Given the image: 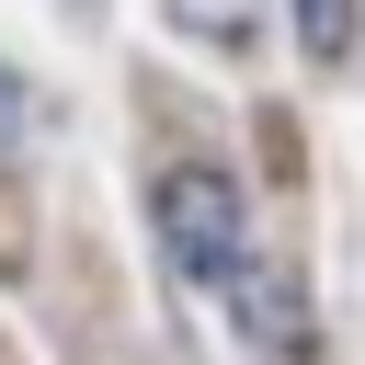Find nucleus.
Masks as SVG:
<instances>
[{
	"label": "nucleus",
	"mask_w": 365,
	"mask_h": 365,
	"mask_svg": "<svg viewBox=\"0 0 365 365\" xmlns=\"http://www.w3.org/2000/svg\"><path fill=\"white\" fill-rule=\"evenodd\" d=\"M160 251H171V274H182V285L228 297V285L251 274V240H240V182H228V171H205V160L160 171Z\"/></svg>",
	"instance_id": "obj_1"
},
{
	"label": "nucleus",
	"mask_w": 365,
	"mask_h": 365,
	"mask_svg": "<svg viewBox=\"0 0 365 365\" xmlns=\"http://www.w3.org/2000/svg\"><path fill=\"white\" fill-rule=\"evenodd\" d=\"M297 46H308L319 68H342V57H354V0H297Z\"/></svg>",
	"instance_id": "obj_2"
},
{
	"label": "nucleus",
	"mask_w": 365,
	"mask_h": 365,
	"mask_svg": "<svg viewBox=\"0 0 365 365\" xmlns=\"http://www.w3.org/2000/svg\"><path fill=\"white\" fill-rule=\"evenodd\" d=\"M171 23L205 34V46H240V34H251V0H171Z\"/></svg>",
	"instance_id": "obj_3"
},
{
	"label": "nucleus",
	"mask_w": 365,
	"mask_h": 365,
	"mask_svg": "<svg viewBox=\"0 0 365 365\" xmlns=\"http://www.w3.org/2000/svg\"><path fill=\"white\" fill-rule=\"evenodd\" d=\"M0 365H11V354H0Z\"/></svg>",
	"instance_id": "obj_4"
}]
</instances>
